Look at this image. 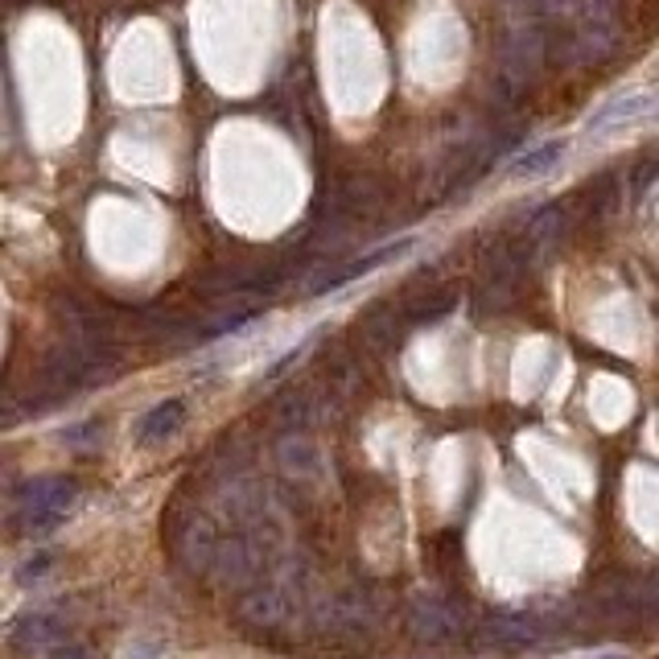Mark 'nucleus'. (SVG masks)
<instances>
[{
    "mask_svg": "<svg viewBox=\"0 0 659 659\" xmlns=\"http://www.w3.org/2000/svg\"><path fill=\"white\" fill-rule=\"evenodd\" d=\"M260 569H264V544L255 541L252 532H231L227 541H219L211 573L219 577L223 586H252Z\"/></svg>",
    "mask_w": 659,
    "mask_h": 659,
    "instance_id": "obj_4",
    "label": "nucleus"
},
{
    "mask_svg": "<svg viewBox=\"0 0 659 659\" xmlns=\"http://www.w3.org/2000/svg\"><path fill=\"white\" fill-rule=\"evenodd\" d=\"M9 639H13V647L25 651V656L54 651V647H63V639H67V626L58 623V618H50V614H30V618H21V623L13 626Z\"/></svg>",
    "mask_w": 659,
    "mask_h": 659,
    "instance_id": "obj_9",
    "label": "nucleus"
},
{
    "mask_svg": "<svg viewBox=\"0 0 659 659\" xmlns=\"http://www.w3.org/2000/svg\"><path fill=\"white\" fill-rule=\"evenodd\" d=\"M598 659H623V656H618V651H610V656H598Z\"/></svg>",
    "mask_w": 659,
    "mask_h": 659,
    "instance_id": "obj_17",
    "label": "nucleus"
},
{
    "mask_svg": "<svg viewBox=\"0 0 659 659\" xmlns=\"http://www.w3.org/2000/svg\"><path fill=\"white\" fill-rule=\"evenodd\" d=\"M454 302H457V297L450 293V288L424 285L405 302V314L412 321H433V318H441V314H450V309H454Z\"/></svg>",
    "mask_w": 659,
    "mask_h": 659,
    "instance_id": "obj_12",
    "label": "nucleus"
},
{
    "mask_svg": "<svg viewBox=\"0 0 659 659\" xmlns=\"http://www.w3.org/2000/svg\"><path fill=\"white\" fill-rule=\"evenodd\" d=\"M50 659H91L87 656V647H79V643H63V647H54Z\"/></svg>",
    "mask_w": 659,
    "mask_h": 659,
    "instance_id": "obj_16",
    "label": "nucleus"
},
{
    "mask_svg": "<svg viewBox=\"0 0 659 659\" xmlns=\"http://www.w3.org/2000/svg\"><path fill=\"white\" fill-rule=\"evenodd\" d=\"M182 421H186V405H182V400H161V405L140 421L136 438H140V445H157V441L173 438V433L182 429Z\"/></svg>",
    "mask_w": 659,
    "mask_h": 659,
    "instance_id": "obj_11",
    "label": "nucleus"
},
{
    "mask_svg": "<svg viewBox=\"0 0 659 659\" xmlns=\"http://www.w3.org/2000/svg\"><path fill=\"white\" fill-rule=\"evenodd\" d=\"M314 623L321 630H363V626L375 623V602L372 593H359V590H346V593H334V598H326L318 610H314Z\"/></svg>",
    "mask_w": 659,
    "mask_h": 659,
    "instance_id": "obj_5",
    "label": "nucleus"
},
{
    "mask_svg": "<svg viewBox=\"0 0 659 659\" xmlns=\"http://www.w3.org/2000/svg\"><path fill=\"white\" fill-rule=\"evenodd\" d=\"M79 487L70 478H34L30 487L21 490V508H18V524L21 532L30 536H42V532H54L58 520L70 511Z\"/></svg>",
    "mask_w": 659,
    "mask_h": 659,
    "instance_id": "obj_1",
    "label": "nucleus"
},
{
    "mask_svg": "<svg viewBox=\"0 0 659 659\" xmlns=\"http://www.w3.org/2000/svg\"><path fill=\"white\" fill-rule=\"evenodd\" d=\"M412 248V239H400V243H384V248H375V252L367 255H359V260H351V264H342V269L334 272H326V276H318L314 281V293H330V288H342V285H351V281H359V276H367V272L375 269H384L388 260H396L400 252H408Z\"/></svg>",
    "mask_w": 659,
    "mask_h": 659,
    "instance_id": "obj_8",
    "label": "nucleus"
},
{
    "mask_svg": "<svg viewBox=\"0 0 659 659\" xmlns=\"http://www.w3.org/2000/svg\"><path fill=\"white\" fill-rule=\"evenodd\" d=\"M405 626L417 643H450L462 635V610L441 593H417L405 610Z\"/></svg>",
    "mask_w": 659,
    "mask_h": 659,
    "instance_id": "obj_2",
    "label": "nucleus"
},
{
    "mask_svg": "<svg viewBox=\"0 0 659 659\" xmlns=\"http://www.w3.org/2000/svg\"><path fill=\"white\" fill-rule=\"evenodd\" d=\"M359 339L372 351H391L400 342V321H396V309L388 305H372L363 318H359Z\"/></svg>",
    "mask_w": 659,
    "mask_h": 659,
    "instance_id": "obj_10",
    "label": "nucleus"
},
{
    "mask_svg": "<svg viewBox=\"0 0 659 659\" xmlns=\"http://www.w3.org/2000/svg\"><path fill=\"white\" fill-rule=\"evenodd\" d=\"M560 152H565V140H544L536 149H527L524 157H515V161H511V173H515V178H536V173H544L548 166H557Z\"/></svg>",
    "mask_w": 659,
    "mask_h": 659,
    "instance_id": "obj_13",
    "label": "nucleus"
},
{
    "mask_svg": "<svg viewBox=\"0 0 659 659\" xmlns=\"http://www.w3.org/2000/svg\"><path fill=\"white\" fill-rule=\"evenodd\" d=\"M659 116V95H647V91H635V95H623V100L606 103L602 112H593V120L586 124L590 136H606L614 128H626V124H639V120Z\"/></svg>",
    "mask_w": 659,
    "mask_h": 659,
    "instance_id": "obj_6",
    "label": "nucleus"
},
{
    "mask_svg": "<svg viewBox=\"0 0 659 659\" xmlns=\"http://www.w3.org/2000/svg\"><path fill=\"white\" fill-rule=\"evenodd\" d=\"M297 593H302V581L293 577H272L264 586H255L239 598V618L248 626H281L293 618L297 610Z\"/></svg>",
    "mask_w": 659,
    "mask_h": 659,
    "instance_id": "obj_3",
    "label": "nucleus"
},
{
    "mask_svg": "<svg viewBox=\"0 0 659 659\" xmlns=\"http://www.w3.org/2000/svg\"><path fill=\"white\" fill-rule=\"evenodd\" d=\"M281 457H285V470H293V474L314 470V450H309V441H285Z\"/></svg>",
    "mask_w": 659,
    "mask_h": 659,
    "instance_id": "obj_14",
    "label": "nucleus"
},
{
    "mask_svg": "<svg viewBox=\"0 0 659 659\" xmlns=\"http://www.w3.org/2000/svg\"><path fill=\"white\" fill-rule=\"evenodd\" d=\"M474 643L487 651H527L541 643V626L524 623V618H487L474 630Z\"/></svg>",
    "mask_w": 659,
    "mask_h": 659,
    "instance_id": "obj_7",
    "label": "nucleus"
},
{
    "mask_svg": "<svg viewBox=\"0 0 659 659\" xmlns=\"http://www.w3.org/2000/svg\"><path fill=\"white\" fill-rule=\"evenodd\" d=\"M50 560H54L50 553H37V557H30V565H21V569H18V581H21V586L37 581V577L50 569Z\"/></svg>",
    "mask_w": 659,
    "mask_h": 659,
    "instance_id": "obj_15",
    "label": "nucleus"
}]
</instances>
